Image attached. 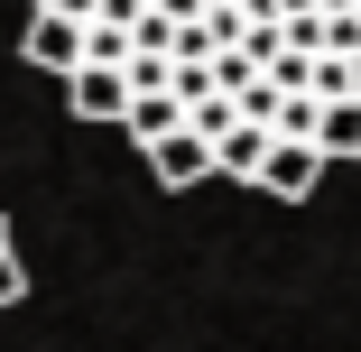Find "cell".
<instances>
[{"label":"cell","instance_id":"cell-5","mask_svg":"<svg viewBox=\"0 0 361 352\" xmlns=\"http://www.w3.org/2000/svg\"><path fill=\"white\" fill-rule=\"evenodd\" d=\"M259 158H269V130H250V121H232L223 139H213V176H232V186H250Z\"/></svg>","mask_w":361,"mask_h":352},{"label":"cell","instance_id":"cell-1","mask_svg":"<svg viewBox=\"0 0 361 352\" xmlns=\"http://www.w3.org/2000/svg\"><path fill=\"white\" fill-rule=\"evenodd\" d=\"M259 195H278V204H306L315 186H324V158L306 149V139H269V158H259V176H250Z\"/></svg>","mask_w":361,"mask_h":352},{"label":"cell","instance_id":"cell-3","mask_svg":"<svg viewBox=\"0 0 361 352\" xmlns=\"http://www.w3.org/2000/svg\"><path fill=\"white\" fill-rule=\"evenodd\" d=\"M65 102H75L84 121H121V111H130V75H111V65H75V75H65Z\"/></svg>","mask_w":361,"mask_h":352},{"label":"cell","instance_id":"cell-10","mask_svg":"<svg viewBox=\"0 0 361 352\" xmlns=\"http://www.w3.org/2000/svg\"><path fill=\"white\" fill-rule=\"evenodd\" d=\"M28 297V269H19V241H10V223H0V306H19Z\"/></svg>","mask_w":361,"mask_h":352},{"label":"cell","instance_id":"cell-4","mask_svg":"<svg viewBox=\"0 0 361 352\" xmlns=\"http://www.w3.org/2000/svg\"><path fill=\"white\" fill-rule=\"evenodd\" d=\"M139 158H149V176H158V186H195V176H213V149H204L195 130H167V139H149Z\"/></svg>","mask_w":361,"mask_h":352},{"label":"cell","instance_id":"cell-9","mask_svg":"<svg viewBox=\"0 0 361 352\" xmlns=\"http://www.w3.org/2000/svg\"><path fill=\"white\" fill-rule=\"evenodd\" d=\"M315 111H324L315 93H287V102H278V121H269V139H315Z\"/></svg>","mask_w":361,"mask_h":352},{"label":"cell","instance_id":"cell-7","mask_svg":"<svg viewBox=\"0 0 361 352\" xmlns=\"http://www.w3.org/2000/svg\"><path fill=\"white\" fill-rule=\"evenodd\" d=\"M121 130L149 149V139H167V130H185V111H176V93H130V111H121Z\"/></svg>","mask_w":361,"mask_h":352},{"label":"cell","instance_id":"cell-8","mask_svg":"<svg viewBox=\"0 0 361 352\" xmlns=\"http://www.w3.org/2000/svg\"><path fill=\"white\" fill-rule=\"evenodd\" d=\"M130 56H158V65H167V56H176V28H167L158 10H139V19H130Z\"/></svg>","mask_w":361,"mask_h":352},{"label":"cell","instance_id":"cell-2","mask_svg":"<svg viewBox=\"0 0 361 352\" xmlns=\"http://www.w3.org/2000/svg\"><path fill=\"white\" fill-rule=\"evenodd\" d=\"M19 56H28V65H47V75H75V65H84V28L37 10V19H28V37H19Z\"/></svg>","mask_w":361,"mask_h":352},{"label":"cell","instance_id":"cell-6","mask_svg":"<svg viewBox=\"0 0 361 352\" xmlns=\"http://www.w3.org/2000/svg\"><path fill=\"white\" fill-rule=\"evenodd\" d=\"M306 149L334 167V158H361V102H324L315 111V139H306Z\"/></svg>","mask_w":361,"mask_h":352}]
</instances>
